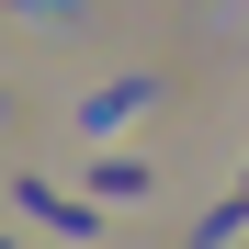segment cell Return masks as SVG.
Here are the masks:
<instances>
[{
  "label": "cell",
  "instance_id": "1",
  "mask_svg": "<svg viewBox=\"0 0 249 249\" xmlns=\"http://www.w3.org/2000/svg\"><path fill=\"white\" fill-rule=\"evenodd\" d=\"M23 215L57 227V238H102V204H91V193H57L46 170H23Z\"/></svg>",
  "mask_w": 249,
  "mask_h": 249
},
{
  "label": "cell",
  "instance_id": "2",
  "mask_svg": "<svg viewBox=\"0 0 249 249\" xmlns=\"http://www.w3.org/2000/svg\"><path fill=\"white\" fill-rule=\"evenodd\" d=\"M91 204H147V170H136V159H102V170H91Z\"/></svg>",
  "mask_w": 249,
  "mask_h": 249
},
{
  "label": "cell",
  "instance_id": "3",
  "mask_svg": "<svg viewBox=\"0 0 249 249\" xmlns=\"http://www.w3.org/2000/svg\"><path fill=\"white\" fill-rule=\"evenodd\" d=\"M0 249H23V238H0Z\"/></svg>",
  "mask_w": 249,
  "mask_h": 249
}]
</instances>
